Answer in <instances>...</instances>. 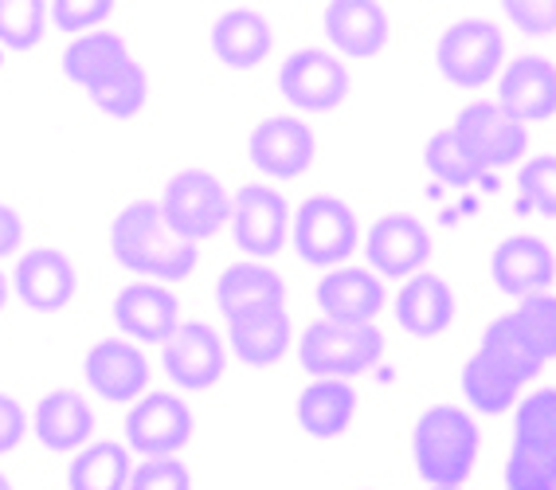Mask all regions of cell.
<instances>
[{
  "mask_svg": "<svg viewBox=\"0 0 556 490\" xmlns=\"http://www.w3.org/2000/svg\"><path fill=\"white\" fill-rule=\"evenodd\" d=\"M506 16L529 36H548L556 32V0H509Z\"/></svg>",
  "mask_w": 556,
  "mask_h": 490,
  "instance_id": "cell-38",
  "label": "cell"
},
{
  "mask_svg": "<svg viewBox=\"0 0 556 490\" xmlns=\"http://www.w3.org/2000/svg\"><path fill=\"white\" fill-rule=\"evenodd\" d=\"M231 236L248 255L255 260H270L287 248L290 240V204L282 201V192H275L270 185H243L231 197L228 212Z\"/></svg>",
  "mask_w": 556,
  "mask_h": 490,
  "instance_id": "cell-11",
  "label": "cell"
},
{
  "mask_svg": "<svg viewBox=\"0 0 556 490\" xmlns=\"http://www.w3.org/2000/svg\"><path fill=\"white\" fill-rule=\"evenodd\" d=\"M0 490H12V487H9V479H4V475H0Z\"/></svg>",
  "mask_w": 556,
  "mask_h": 490,
  "instance_id": "cell-42",
  "label": "cell"
},
{
  "mask_svg": "<svg viewBox=\"0 0 556 490\" xmlns=\"http://www.w3.org/2000/svg\"><path fill=\"white\" fill-rule=\"evenodd\" d=\"M290 236H294V248L306 263L333 267V263L349 260L357 248V216L338 197H309L299 209V216L290 221Z\"/></svg>",
  "mask_w": 556,
  "mask_h": 490,
  "instance_id": "cell-8",
  "label": "cell"
},
{
  "mask_svg": "<svg viewBox=\"0 0 556 490\" xmlns=\"http://www.w3.org/2000/svg\"><path fill=\"white\" fill-rule=\"evenodd\" d=\"M396 322L412 338H435L455 322V294L439 275L407 279L396 294Z\"/></svg>",
  "mask_w": 556,
  "mask_h": 490,
  "instance_id": "cell-27",
  "label": "cell"
},
{
  "mask_svg": "<svg viewBox=\"0 0 556 490\" xmlns=\"http://www.w3.org/2000/svg\"><path fill=\"white\" fill-rule=\"evenodd\" d=\"M490 271H494V282L502 294H509V299H533V294H545L548 290V282L556 275V260L545 240H536V236H509L506 243H497Z\"/></svg>",
  "mask_w": 556,
  "mask_h": 490,
  "instance_id": "cell-20",
  "label": "cell"
},
{
  "mask_svg": "<svg viewBox=\"0 0 556 490\" xmlns=\"http://www.w3.org/2000/svg\"><path fill=\"white\" fill-rule=\"evenodd\" d=\"M16 294L28 311L60 314L79 294V271L60 248H31L16 263Z\"/></svg>",
  "mask_w": 556,
  "mask_h": 490,
  "instance_id": "cell-14",
  "label": "cell"
},
{
  "mask_svg": "<svg viewBox=\"0 0 556 490\" xmlns=\"http://www.w3.org/2000/svg\"><path fill=\"white\" fill-rule=\"evenodd\" d=\"M349 87H353V75L341 60H333L329 51L321 48H302L290 51L278 71V90L290 106L309 114L333 111L349 99Z\"/></svg>",
  "mask_w": 556,
  "mask_h": 490,
  "instance_id": "cell-9",
  "label": "cell"
},
{
  "mask_svg": "<svg viewBox=\"0 0 556 490\" xmlns=\"http://www.w3.org/2000/svg\"><path fill=\"white\" fill-rule=\"evenodd\" d=\"M224 369H228V350L208 322H180L165 341V373L180 389H212V385H219Z\"/></svg>",
  "mask_w": 556,
  "mask_h": 490,
  "instance_id": "cell-13",
  "label": "cell"
},
{
  "mask_svg": "<svg viewBox=\"0 0 556 490\" xmlns=\"http://www.w3.org/2000/svg\"><path fill=\"white\" fill-rule=\"evenodd\" d=\"M451 130L470 150V158L482 165V173L517 165L521 153L529 150V130L497 102H467Z\"/></svg>",
  "mask_w": 556,
  "mask_h": 490,
  "instance_id": "cell-10",
  "label": "cell"
},
{
  "mask_svg": "<svg viewBox=\"0 0 556 490\" xmlns=\"http://www.w3.org/2000/svg\"><path fill=\"white\" fill-rule=\"evenodd\" d=\"M110 251L122 267L150 279H185L197 267L200 251L173 236L153 201H134L110 224Z\"/></svg>",
  "mask_w": 556,
  "mask_h": 490,
  "instance_id": "cell-2",
  "label": "cell"
},
{
  "mask_svg": "<svg viewBox=\"0 0 556 490\" xmlns=\"http://www.w3.org/2000/svg\"><path fill=\"white\" fill-rule=\"evenodd\" d=\"M126 490H192V470L180 460H146L129 470Z\"/></svg>",
  "mask_w": 556,
  "mask_h": 490,
  "instance_id": "cell-36",
  "label": "cell"
},
{
  "mask_svg": "<svg viewBox=\"0 0 556 490\" xmlns=\"http://www.w3.org/2000/svg\"><path fill=\"white\" fill-rule=\"evenodd\" d=\"M275 48V32L255 9H228L212 24V51L228 71H255Z\"/></svg>",
  "mask_w": 556,
  "mask_h": 490,
  "instance_id": "cell-23",
  "label": "cell"
},
{
  "mask_svg": "<svg viewBox=\"0 0 556 490\" xmlns=\"http://www.w3.org/2000/svg\"><path fill=\"white\" fill-rule=\"evenodd\" d=\"M412 460L419 479L435 490H458L478 460V424L458 404H435L416 420Z\"/></svg>",
  "mask_w": 556,
  "mask_h": 490,
  "instance_id": "cell-3",
  "label": "cell"
},
{
  "mask_svg": "<svg viewBox=\"0 0 556 490\" xmlns=\"http://www.w3.org/2000/svg\"><path fill=\"white\" fill-rule=\"evenodd\" d=\"M21 240H24V221H21V212L12 209V204L0 201V260H9V255H16Z\"/></svg>",
  "mask_w": 556,
  "mask_h": 490,
  "instance_id": "cell-40",
  "label": "cell"
},
{
  "mask_svg": "<svg viewBox=\"0 0 556 490\" xmlns=\"http://www.w3.org/2000/svg\"><path fill=\"white\" fill-rule=\"evenodd\" d=\"M4 302H9V282H4V275H0V311H4Z\"/></svg>",
  "mask_w": 556,
  "mask_h": 490,
  "instance_id": "cell-41",
  "label": "cell"
},
{
  "mask_svg": "<svg viewBox=\"0 0 556 490\" xmlns=\"http://www.w3.org/2000/svg\"><path fill=\"white\" fill-rule=\"evenodd\" d=\"M87 95L102 114H110V118H134V114L146 106V99H150V75H146V67L129 55L122 67L110 71L106 79L94 83Z\"/></svg>",
  "mask_w": 556,
  "mask_h": 490,
  "instance_id": "cell-31",
  "label": "cell"
},
{
  "mask_svg": "<svg viewBox=\"0 0 556 490\" xmlns=\"http://www.w3.org/2000/svg\"><path fill=\"white\" fill-rule=\"evenodd\" d=\"M321 24H326L329 43L349 55V60H372L377 51H384L388 43V12L377 0H338L321 12Z\"/></svg>",
  "mask_w": 556,
  "mask_h": 490,
  "instance_id": "cell-19",
  "label": "cell"
},
{
  "mask_svg": "<svg viewBox=\"0 0 556 490\" xmlns=\"http://www.w3.org/2000/svg\"><path fill=\"white\" fill-rule=\"evenodd\" d=\"M384 338L372 322H318L309 326L299 345L302 369L314 373V380H349L377 365Z\"/></svg>",
  "mask_w": 556,
  "mask_h": 490,
  "instance_id": "cell-5",
  "label": "cell"
},
{
  "mask_svg": "<svg viewBox=\"0 0 556 490\" xmlns=\"http://www.w3.org/2000/svg\"><path fill=\"white\" fill-rule=\"evenodd\" d=\"M216 302L228 322L267 306H287V282L263 263H231L216 282Z\"/></svg>",
  "mask_w": 556,
  "mask_h": 490,
  "instance_id": "cell-25",
  "label": "cell"
},
{
  "mask_svg": "<svg viewBox=\"0 0 556 490\" xmlns=\"http://www.w3.org/2000/svg\"><path fill=\"white\" fill-rule=\"evenodd\" d=\"M314 153H318L314 130L290 114L258 122L251 130V161L270 177H302L314 165Z\"/></svg>",
  "mask_w": 556,
  "mask_h": 490,
  "instance_id": "cell-16",
  "label": "cell"
},
{
  "mask_svg": "<svg viewBox=\"0 0 556 490\" xmlns=\"http://www.w3.org/2000/svg\"><path fill=\"white\" fill-rule=\"evenodd\" d=\"M424 161H428L431 177L443 180V185H470V180L486 177L482 165L470 158V150L458 141V134L451 130V126L447 130L431 134L428 150H424Z\"/></svg>",
  "mask_w": 556,
  "mask_h": 490,
  "instance_id": "cell-32",
  "label": "cell"
},
{
  "mask_svg": "<svg viewBox=\"0 0 556 490\" xmlns=\"http://www.w3.org/2000/svg\"><path fill=\"white\" fill-rule=\"evenodd\" d=\"M290 334L294 330H290L287 306H267L228 322V338L243 365H278L290 350Z\"/></svg>",
  "mask_w": 556,
  "mask_h": 490,
  "instance_id": "cell-28",
  "label": "cell"
},
{
  "mask_svg": "<svg viewBox=\"0 0 556 490\" xmlns=\"http://www.w3.org/2000/svg\"><path fill=\"white\" fill-rule=\"evenodd\" d=\"M48 16L60 32H83L87 36V28H99L102 21L114 16V4L110 0H60L48 9Z\"/></svg>",
  "mask_w": 556,
  "mask_h": 490,
  "instance_id": "cell-37",
  "label": "cell"
},
{
  "mask_svg": "<svg viewBox=\"0 0 556 490\" xmlns=\"http://www.w3.org/2000/svg\"><path fill=\"white\" fill-rule=\"evenodd\" d=\"M368 263L388 275V279H407L424 271V263L431 260V236L428 228L407 216V212H392V216H380L368 231Z\"/></svg>",
  "mask_w": 556,
  "mask_h": 490,
  "instance_id": "cell-15",
  "label": "cell"
},
{
  "mask_svg": "<svg viewBox=\"0 0 556 490\" xmlns=\"http://www.w3.org/2000/svg\"><path fill=\"white\" fill-rule=\"evenodd\" d=\"M126 60H129L126 40H122L118 32L99 28V32L79 36V40L63 51V75H67L71 83H79L83 90H90L94 83L106 79L110 71L122 67Z\"/></svg>",
  "mask_w": 556,
  "mask_h": 490,
  "instance_id": "cell-29",
  "label": "cell"
},
{
  "mask_svg": "<svg viewBox=\"0 0 556 490\" xmlns=\"http://www.w3.org/2000/svg\"><path fill=\"white\" fill-rule=\"evenodd\" d=\"M294 416L309 440L333 443L357 420V392L349 380H314L294 404Z\"/></svg>",
  "mask_w": 556,
  "mask_h": 490,
  "instance_id": "cell-24",
  "label": "cell"
},
{
  "mask_svg": "<svg viewBox=\"0 0 556 490\" xmlns=\"http://www.w3.org/2000/svg\"><path fill=\"white\" fill-rule=\"evenodd\" d=\"M506 490H556V389H536L517 404Z\"/></svg>",
  "mask_w": 556,
  "mask_h": 490,
  "instance_id": "cell-4",
  "label": "cell"
},
{
  "mask_svg": "<svg viewBox=\"0 0 556 490\" xmlns=\"http://www.w3.org/2000/svg\"><path fill=\"white\" fill-rule=\"evenodd\" d=\"M129 470H134V460L126 443L99 440L83 448L67 467V490H126Z\"/></svg>",
  "mask_w": 556,
  "mask_h": 490,
  "instance_id": "cell-30",
  "label": "cell"
},
{
  "mask_svg": "<svg viewBox=\"0 0 556 490\" xmlns=\"http://www.w3.org/2000/svg\"><path fill=\"white\" fill-rule=\"evenodd\" d=\"M24 436H28V412L16 397L0 392V455L21 448Z\"/></svg>",
  "mask_w": 556,
  "mask_h": 490,
  "instance_id": "cell-39",
  "label": "cell"
},
{
  "mask_svg": "<svg viewBox=\"0 0 556 490\" xmlns=\"http://www.w3.org/2000/svg\"><path fill=\"white\" fill-rule=\"evenodd\" d=\"M318 306L333 322H372L384 311V287L372 271L341 267L318 282Z\"/></svg>",
  "mask_w": 556,
  "mask_h": 490,
  "instance_id": "cell-26",
  "label": "cell"
},
{
  "mask_svg": "<svg viewBox=\"0 0 556 490\" xmlns=\"http://www.w3.org/2000/svg\"><path fill=\"white\" fill-rule=\"evenodd\" d=\"M517 212H541V216H556V158H533L521 165L517 177Z\"/></svg>",
  "mask_w": 556,
  "mask_h": 490,
  "instance_id": "cell-34",
  "label": "cell"
},
{
  "mask_svg": "<svg viewBox=\"0 0 556 490\" xmlns=\"http://www.w3.org/2000/svg\"><path fill=\"white\" fill-rule=\"evenodd\" d=\"M514 318L521 322V330L529 334V341L536 345V353L548 361H556V294H533L521 299V306L514 311Z\"/></svg>",
  "mask_w": 556,
  "mask_h": 490,
  "instance_id": "cell-35",
  "label": "cell"
},
{
  "mask_svg": "<svg viewBox=\"0 0 556 490\" xmlns=\"http://www.w3.org/2000/svg\"><path fill=\"white\" fill-rule=\"evenodd\" d=\"M126 440L146 460H177V451L192 440V409L173 392H150L129 409Z\"/></svg>",
  "mask_w": 556,
  "mask_h": 490,
  "instance_id": "cell-12",
  "label": "cell"
},
{
  "mask_svg": "<svg viewBox=\"0 0 556 490\" xmlns=\"http://www.w3.org/2000/svg\"><path fill=\"white\" fill-rule=\"evenodd\" d=\"M87 385L110 404L138 401L141 389L150 385V361L134 341H99L83 361Z\"/></svg>",
  "mask_w": 556,
  "mask_h": 490,
  "instance_id": "cell-17",
  "label": "cell"
},
{
  "mask_svg": "<svg viewBox=\"0 0 556 490\" xmlns=\"http://www.w3.org/2000/svg\"><path fill=\"white\" fill-rule=\"evenodd\" d=\"M114 322L126 338L165 345L169 334L180 326V302L161 282H129L114 299Z\"/></svg>",
  "mask_w": 556,
  "mask_h": 490,
  "instance_id": "cell-18",
  "label": "cell"
},
{
  "mask_svg": "<svg viewBox=\"0 0 556 490\" xmlns=\"http://www.w3.org/2000/svg\"><path fill=\"white\" fill-rule=\"evenodd\" d=\"M545 369V357L536 353L529 334L514 314H502L482 334V345L463 369V392L478 412H506L536 373Z\"/></svg>",
  "mask_w": 556,
  "mask_h": 490,
  "instance_id": "cell-1",
  "label": "cell"
},
{
  "mask_svg": "<svg viewBox=\"0 0 556 490\" xmlns=\"http://www.w3.org/2000/svg\"><path fill=\"white\" fill-rule=\"evenodd\" d=\"M36 440L48 451H79L83 443L94 436V409L87 404V397L75 389H55L36 404L31 416Z\"/></svg>",
  "mask_w": 556,
  "mask_h": 490,
  "instance_id": "cell-22",
  "label": "cell"
},
{
  "mask_svg": "<svg viewBox=\"0 0 556 490\" xmlns=\"http://www.w3.org/2000/svg\"><path fill=\"white\" fill-rule=\"evenodd\" d=\"M157 209H161V216H165V224H169L173 236H180L185 243L197 248L200 240L216 236V231L228 224L231 197L216 173L180 169L177 177H169Z\"/></svg>",
  "mask_w": 556,
  "mask_h": 490,
  "instance_id": "cell-6",
  "label": "cell"
},
{
  "mask_svg": "<svg viewBox=\"0 0 556 490\" xmlns=\"http://www.w3.org/2000/svg\"><path fill=\"white\" fill-rule=\"evenodd\" d=\"M48 4L43 0H0V43L12 51H28L43 40Z\"/></svg>",
  "mask_w": 556,
  "mask_h": 490,
  "instance_id": "cell-33",
  "label": "cell"
},
{
  "mask_svg": "<svg viewBox=\"0 0 556 490\" xmlns=\"http://www.w3.org/2000/svg\"><path fill=\"white\" fill-rule=\"evenodd\" d=\"M506 60V36L490 21H458L439 36L435 63L455 87H486Z\"/></svg>",
  "mask_w": 556,
  "mask_h": 490,
  "instance_id": "cell-7",
  "label": "cell"
},
{
  "mask_svg": "<svg viewBox=\"0 0 556 490\" xmlns=\"http://www.w3.org/2000/svg\"><path fill=\"white\" fill-rule=\"evenodd\" d=\"M497 106L514 114L521 126L526 122H541L556 114V67L545 55H521L506 67L502 75V90H497Z\"/></svg>",
  "mask_w": 556,
  "mask_h": 490,
  "instance_id": "cell-21",
  "label": "cell"
}]
</instances>
